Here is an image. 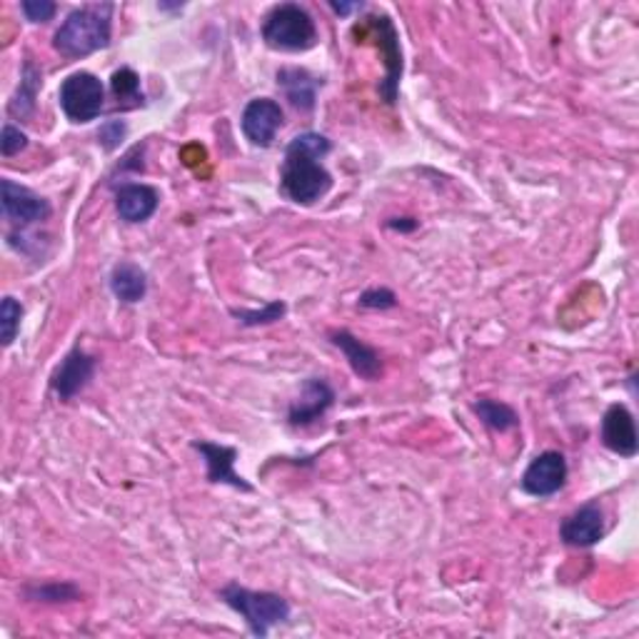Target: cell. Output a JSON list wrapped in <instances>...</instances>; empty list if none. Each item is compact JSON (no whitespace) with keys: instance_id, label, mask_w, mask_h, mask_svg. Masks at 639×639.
<instances>
[{"instance_id":"cell-1","label":"cell","mask_w":639,"mask_h":639,"mask_svg":"<svg viewBox=\"0 0 639 639\" xmlns=\"http://www.w3.org/2000/svg\"><path fill=\"white\" fill-rule=\"evenodd\" d=\"M332 150V142L320 133L295 135L285 148L281 168V193L298 205H315L332 187V175L322 166V158Z\"/></svg>"},{"instance_id":"cell-2","label":"cell","mask_w":639,"mask_h":639,"mask_svg":"<svg viewBox=\"0 0 639 639\" xmlns=\"http://www.w3.org/2000/svg\"><path fill=\"white\" fill-rule=\"evenodd\" d=\"M113 11L115 8L111 3L76 8L53 35V48L70 60L105 50L113 38Z\"/></svg>"},{"instance_id":"cell-3","label":"cell","mask_w":639,"mask_h":639,"mask_svg":"<svg viewBox=\"0 0 639 639\" xmlns=\"http://www.w3.org/2000/svg\"><path fill=\"white\" fill-rule=\"evenodd\" d=\"M218 597L246 619L248 629L255 637H267L275 625H283L290 619V602L275 595V592H255L240 587L238 582H230L218 592Z\"/></svg>"},{"instance_id":"cell-4","label":"cell","mask_w":639,"mask_h":639,"mask_svg":"<svg viewBox=\"0 0 639 639\" xmlns=\"http://www.w3.org/2000/svg\"><path fill=\"white\" fill-rule=\"evenodd\" d=\"M263 41L267 48L283 53H305L318 43L312 15L298 3H281L265 15Z\"/></svg>"},{"instance_id":"cell-5","label":"cell","mask_w":639,"mask_h":639,"mask_svg":"<svg viewBox=\"0 0 639 639\" xmlns=\"http://www.w3.org/2000/svg\"><path fill=\"white\" fill-rule=\"evenodd\" d=\"M58 103L70 123L95 121L105 107V88L101 83V78L88 73V70L70 73L60 83Z\"/></svg>"},{"instance_id":"cell-6","label":"cell","mask_w":639,"mask_h":639,"mask_svg":"<svg viewBox=\"0 0 639 639\" xmlns=\"http://www.w3.org/2000/svg\"><path fill=\"white\" fill-rule=\"evenodd\" d=\"M367 25L373 28L377 50H380L385 58V78L380 80V85H377V93H380V98L387 105H395L398 103V90H400V80L404 70L398 28H395V23L385 13H375L367 18Z\"/></svg>"},{"instance_id":"cell-7","label":"cell","mask_w":639,"mask_h":639,"mask_svg":"<svg viewBox=\"0 0 639 639\" xmlns=\"http://www.w3.org/2000/svg\"><path fill=\"white\" fill-rule=\"evenodd\" d=\"M0 205H3L5 220L21 230L48 220L53 213L50 203L45 197L8 178H3V183H0Z\"/></svg>"},{"instance_id":"cell-8","label":"cell","mask_w":639,"mask_h":639,"mask_svg":"<svg viewBox=\"0 0 639 639\" xmlns=\"http://www.w3.org/2000/svg\"><path fill=\"white\" fill-rule=\"evenodd\" d=\"M567 472H570V467H567L564 455L557 453V449H547V453L537 455L535 460L529 463L520 484L522 490L533 494V498H552V494L564 488Z\"/></svg>"},{"instance_id":"cell-9","label":"cell","mask_w":639,"mask_h":639,"mask_svg":"<svg viewBox=\"0 0 639 639\" xmlns=\"http://www.w3.org/2000/svg\"><path fill=\"white\" fill-rule=\"evenodd\" d=\"M283 121H285V113L283 107L273 98H255V101H250L246 105V111H242V133H246V138L253 142L255 148H270L275 142V135L277 130L283 128Z\"/></svg>"},{"instance_id":"cell-10","label":"cell","mask_w":639,"mask_h":639,"mask_svg":"<svg viewBox=\"0 0 639 639\" xmlns=\"http://www.w3.org/2000/svg\"><path fill=\"white\" fill-rule=\"evenodd\" d=\"M332 402H335V390H332L330 383L322 380V377H310V380H305L298 398L290 402L287 422L293 427H310L326 418Z\"/></svg>"},{"instance_id":"cell-11","label":"cell","mask_w":639,"mask_h":639,"mask_svg":"<svg viewBox=\"0 0 639 639\" xmlns=\"http://www.w3.org/2000/svg\"><path fill=\"white\" fill-rule=\"evenodd\" d=\"M95 357L88 355L85 350L73 347L62 357V363L50 375V390L60 400H73L78 392H83L95 375Z\"/></svg>"},{"instance_id":"cell-12","label":"cell","mask_w":639,"mask_h":639,"mask_svg":"<svg viewBox=\"0 0 639 639\" xmlns=\"http://www.w3.org/2000/svg\"><path fill=\"white\" fill-rule=\"evenodd\" d=\"M600 437H602V445H605L609 453H615L619 457L637 455V449H639L637 425H635V415L629 412L627 404L623 402L609 404L605 418H602Z\"/></svg>"},{"instance_id":"cell-13","label":"cell","mask_w":639,"mask_h":639,"mask_svg":"<svg viewBox=\"0 0 639 639\" xmlns=\"http://www.w3.org/2000/svg\"><path fill=\"white\" fill-rule=\"evenodd\" d=\"M193 449L197 455H203L205 467H208V482L213 484H230V488L250 492V482H246V477L236 472V460H238V449L236 447H225L218 443H208V440H195Z\"/></svg>"},{"instance_id":"cell-14","label":"cell","mask_w":639,"mask_h":639,"mask_svg":"<svg viewBox=\"0 0 639 639\" xmlns=\"http://www.w3.org/2000/svg\"><path fill=\"white\" fill-rule=\"evenodd\" d=\"M560 537L570 547H592L605 537V512L600 502H587L580 510H574L570 517L562 522Z\"/></svg>"},{"instance_id":"cell-15","label":"cell","mask_w":639,"mask_h":639,"mask_svg":"<svg viewBox=\"0 0 639 639\" xmlns=\"http://www.w3.org/2000/svg\"><path fill=\"white\" fill-rule=\"evenodd\" d=\"M328 338H330L332 345H335L340 350V353L347 357V363H350V367H353V373L357 377H363V380L375 383L377 377L383 375L380 353H377L375 347L367 345V342L355 338L353 332H347V330H332Z\"/></svg>"},{"instance_id":"cell-16","label":"cell","mask_w":639,"mask_h":639,"mask_svg":"<svg viewBox=\"0 0 639 639\" xmlns=\"http://www.w3.org/2000/svg\"><path fill=\"white\" fill-rule=\"evenodd\" d=\"M160 205V195L156 187L146 183H125L115 191V210H118L121 220L138 225L150 220Z\"/></svg>"},{"instance_id":"cell-17","label":"cell","mask_w":639,"mask_h":639,"mask_svg":"<svg viewBox=\"0 0 639 639\" xmlns=\"http://www.w3.org/2000/svg\"><path fill=\"white\" fill-rule=\"evenodd\" d=\"M277 88L283 90L287 101L293 107H298L303 113H310L315 103H318V88L320 80L310 76L303 68H281L277 70Z\"/></svg>"},{"instance_id":"cell-18","label":"cell","mask_w":639,"mask_h":639,"mask_svg":"<svg viewBox=\"0 0 639 639\" xmlns=\"http://www.w3.org/2000/svg\"><path fill=\"white\" fill-rule=\"evenodd\" d=\"M111 290L121 303H128V305L140 303L148 295L146 270L135 263H128V260H123V263H118L111 270Z\"/></svg>"},{"instance_id":"cell-19","label":"cell","mask_w":639,"mask_h":639,"mask_svg":"<svg viewBox=\"0 0 639 639\" xmlns=\"http://www.w3.org/2000/svg\"><path fill=\"white\" fill-rule=\"evenodd\" d=\"M41 88H43L41 68L28 58L23 62L21 85H18L15 95L11 98V103H8V113H11L13 118H21V121L31 118V115L35 113V101H38Z\"/></svg>"},{"instance_id":"cell-20","label":"cell","mask_w":639,"mask_h":639,"mask_svg":"<svg viewBox=\"0 0 639 639\" xmlns=\"http://www.w3.org/2000/svg\"><path fill=\"white\" fill-rule=\"evenodd\" d=\"M472 412L480 418L484 427H490L494 432H507V430L520 427V415L510 408L507 402L482 398L472 404Z\"/></svg>"},{"instance_id":"cell-21","label":"cell","mask_w":639,"mask_h":639,"mask_svg":"<svg viewBox=\"0 0 639 639\" xmlns=\"http://www.w3.org/2000/svg\"><path fill=\"white\" fill-rule=\"evenodd\" d=\"M111 90L115 95V107L118 111H133V107L146 105V95H142L140 88V76L135 73L133 68H121L115 70L111 78Z\"/></svg>"},{"instance_id":"cell-22","label":"cell","mask_w":639,"mask_h":639,"mask_svg":"<svg viewBox=\"0 0 639 639\" xmlns=\"http://www.w3.org/2000/svg\"><path fill=\"white\" fill-rule=\"evenodd\" d=\"M23 595L31 602H43V605H60V602L80 600V590L73 582H45V584H28Z\"/></svg>"},{"instance_id":"cell-23","label":"cell","mask_w":639,"mask_h":639,"mask_svg":"<svg viewBox=\"0 0 639 639\" xmlns=\"http://www.w3.org/2000/svg\"><path fill=\"white\" fill-rule=\"evenodd\" d=\"M285 312H287V305L283 300H270L265 308H260V310H230L232 318L246 328L273 326V322L285 318Z\"/></svg>"},{"instance_id":"cell-24","label":"cell","mask_w":639,"mask_h":639,"mask_svg":"<svg viewBox=\"0 0 639 639\" xmlns=\"http://www.w3.org/2000/svg\"><path fill=\"white\" fill-rule=\"evenodd\" d=\"M21 320H23V305L18 303L11 295H5L3 303H0V340H3L5 347L13 345V340L21 332Z\"/></svg>"},{"instance_id":"cell-25","label":"cell","mask_w":639,"mask_h":639,"mask_svg":"<svg viewBox=\"0 0 639 639\" xmlns=\"http://www.w3.org/2000/svg\"><path fill=\"white\" fill-rule=\"evenodd\" d=\"M125 135H128V125H125V121H107L105 125H101V130H98V142H101V148L105 152H113L121 148Z\"/></svg>"},{"instance_id":"cell-26","label":"cell","mask_w":639,"mask_h":639,"mask_svg":"<svg viewBox=\"0 0 639 639\" xmlns=\"http://www.w3.org/2000/svg\"><path fill=\"white\" fill-rule=\"evenodd\" d=\"M395 305H398V295L387 287H373V290L360 295V308L365 310H390Z\"/></svg>"},{"instance_id":"cell-27","label":"cell","mask_w":639,"mask_h":639,"mask_svg":"<svg viewBox=\"0 0 639 639\" xmlns=\"http://www.w3.org/2000/svg\"><path fill=\"white\" fill-rule=\"evenodd\" d=\"M25 148H28V135H25L21 128H15V125L5 123L3 138H0V152H3L5 158H13Z\"/></svg>"},{"instance_id":"cell-28","label":"cell","mask_w":639,"mask_h":639,"mask_svg":"<svg viewBox=\"0 0 639 639\" xmlns=\"http://www.w3.org/2000/svg\"><path fill=\"white\" fill-rule=\"evenodd\" d=\"M21 11L25 15V21L48 23L53 21V15L58 13V5L50 3V0H25V3H21Z\"/></svg>"},{"instance_id":"cell-29","label":"cell","mask_w":639,"mask_h":639,"mask_svg":"<svg viewBox=\"0 0 639 639\" xmlns=\"http://www.w3.org/2000/svg\"><path fill=\"white\" fill-rule=\"evenodd\" d=\"M387 228L400 230V232H410V230L418 228V220H412V218H392L390 222H387Z\"/></svg>"},{"instance_id":"cell-30","label":"cell","mask_w":639,"mask_h":639,"mask_svg":"<svg viewBox=\"0 0 639 639\" xmlns=\"http://www.w3.org/2000/svg\"><path fill=\"white\" fill-rule=\"evenodd\" d=\"M330 8L338 15H350V13H355V11H363V3H338V0H332Z\"/></svg>"}]
</instances>
